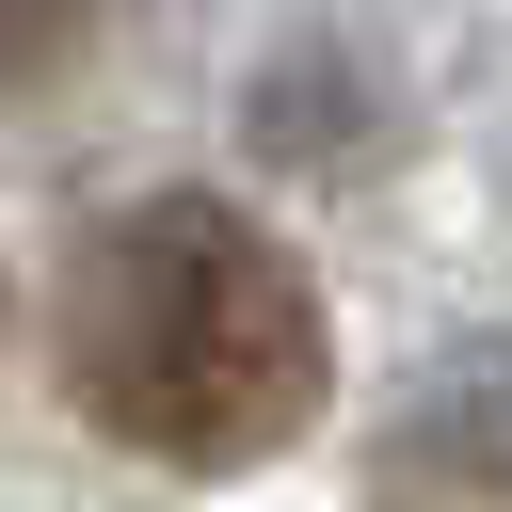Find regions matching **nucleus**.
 <instances>
[{
    "instance_id": "1",
    "label": "nucleus",
    "mask_w": 512,
    "mask_h": 512,
    "mask_svg": "<svg viewBox=\"0 0 512 512\" xmlns=\"http://www.w3.org/2000/svg\"><path fill=\"white\" fill-rule=\"evenodd\" d=\"M32 352H48V400L128 448V464H272L288 432H320L336 400V320H320V272L240 208V192H96L48 272H32Z\"/></svg>"
},
{
    "instance_id": "2",
    "label": "nucleus",
    "mask_w": 512,
    "mask_h": 512,
    "mask_svg": "<svg viewBox=\"0 0 512 512\" xmlns=\"http://www.w3.org/2000/svg\"><path fill=\"white\" fill-rule=\"evenodd\" d=\"M112 32H128V0H0V96H64Z\"/></svg>"
}]
</instances>
